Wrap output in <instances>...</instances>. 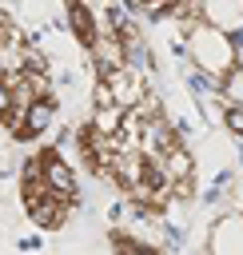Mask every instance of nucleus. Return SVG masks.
I'll use <instances>...</instances> for the list:
<instances>
[{"label":"nucleus","mask_w":243,"mask_h":255,"mask_svg":"<svg viewBox=\"0 0 243 255\" xmlns=\"http://www.w3.org/2000/svg\"><path fill=\"white\" fill-rule=\"evenodd\" d=\"M112 247H116V255H167L163 247H147V243L131 239L127 231H116V235H112Z\"/></svg>","instance_id":"11"},{"label":"nucleus","mask_w":243,"mask_h":255,"mask_svg":"<svg viewBox=\"0 0 243 255\" xmlns=\"http://www.w3.org/2000/svg\"><path fill=\"white\" fill-rule=\"evenodd\" d=\"M104 88H108V96H112V104H116L120 112H131V108L147 96V72L120 68V72H112V76L104 80Z\"/></svg>","instance_id":"4"},{"label":"nucleus","mask_w":243,"mask_h":255,"mask_svg":"<svg viewBox=\"0 0 243 255\" xmlns=\"http://www.w3.org/2000/svg\"><path fill=\"white\" fill-rule=\"evenodd\" d=\"M64 20H68V32L72 40L88 52L96 40H100V24H96V12L84 4V0H64Z\"/></svg>","instance_id":"7"},{"label":"nucleus","mask_w":243,"mask_h":255,"mask_svg":"<svg viewBox=\"0 0 243 255\" xmlns=\"http://www.w3.org/2000/svg\"><path fill=\"white\" fill-rule=\"evenodd\" d=\"M12 108H16V100H12V88H8V80L0 76V120H4V116H12Z\"/></svg>","instance_id":"12"},{"label":"nucleus","mask_w":243,"mask_h":255,"mask_svg":"<svg viewBox=\"0 0 243 255\" xmlns=\"http://www.w3.org/2000/svg\"><path fill=\"white\" fill-rule=\"evenodd\" d=\"M183 52H187V60L199 68V76H207L211 84H219V80L239 64V44H235L231 36H223L219 28L203 24V20H195V24L183 28Z\"/></svg>","instance_id":"1"},{"label":"nucleus","mask_w":243,"mask_h":255,"mask_svg":"<svg viewBox=\"0 0 243 255\" xmlns=\"http://www.w3.org/2000/svg\"><path fill=\"white\" fill-rule=\"evenodd\" d=\"M40 159H44V187H48V195H56L60 203H72V207H76V199H80V179H76L72 163H68L56 147H44Z\"/></svg>","instance_id":"2"},{"label":"nucleus","mask_w":243,"mask_h":255,"mask_svg":"<svg viewBox=\"0 0 243 255\" xmlns=\"http://www.w3.org/2000/svg\"><path fill=\"white\" fill-rule=\"evenodd\" d=\"M159 163H163V175H167L171 187H179V183H195V159H191V151H187L183 143L171 147V151H163Z\"/></svg>","instance_id":"8"},{"label":"nucleus","mask_w":243,"mask_h":255,"mask_svg":"<svg viewBox=\"0 0 243 255\" xmlns=\"http://www.w3.org/2000/svg\"><path fill=\"white\" fill-rule=\"evenodd\" d=\"M24 211H28V219L40 227V231H60L64 223H68V215H72V203H60L56 195H36V199H28L24 203Z\"/></svg>","instance_id":"6"},{"label":"nucleus","mask_w":243,"mask_h":255,"mask_svg":"<svg viewBox=\"0 0 243 255\" xmlns=\"http://www.w3.org/2000/svg\"><path fill=\"white\" fill-rule=\"evenodd\" d=\"M203 247H207V255H243V215H239V211L219 215V219L207 227Z\"/></svg>","instance_id":"3"},{"label":"nucleus","mask_w":243,"mask_h":255,"mask_svg":"<svg viewBox=\"0 0 243 255\" xmlns=\"http://www.w3.org/2000/svg\"><path fill=\"white\" fill-rule=\"evenodd\" d=\"M199 20L223 36H243V0H199Z\"/></svg>","instance_id":"5"},{"label":"nucleus","mask_w":243,"mask_h":255,"mask_svg":"<svg viewBox=\"0 0 243 255\" xmlns=\"http://www.w3.org/2000/svg\"><path fill=\"white\" fill-rule=\"evenodd\" d=\"M120 124H123V112H120L116 104L92 108V120H88V128H92L96 135H108V139H116V135H120Z\"/></svg>","instance_id":"9"},{"label":"nucleus","mask_w":243,"mask_h":255,"mask_svg":"<svg viewBox=\"0 0 243 255\" xmlns=\"http://www.w3.org/2000/svg\"><path fill=\"white\" fill-rule=\"evenodd\" d=\"M219 100H223V108H243V64H235L219 84Z\"/></svg>","instance_id":"10"}]
</instances>
